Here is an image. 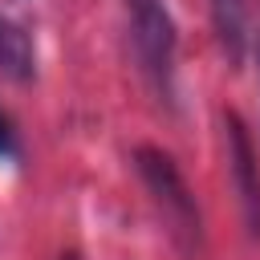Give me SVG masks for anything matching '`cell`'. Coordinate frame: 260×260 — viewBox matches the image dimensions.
<instances>
[{
	"mask_svg": "<svg viewBox=\"0 0 260 260\" xmlns=\"http://www.w3.org/2000/svg\"><path fill=\"white\" fill-rule=\"evenodd\" d=\"M134 171H138V179H142L154 211L162 215L167 236L175 240V248L183 256H195L203 248V211H199V199L187 187L179 162L162 146L142 142V146H134Z\"/></svg>",
	"mask_w": 260,
	"mask_h": 260,
	"instance_id": "1",
	"label": "cell"
},
{
	"mask_svg": "<svg viewBox=\"0 0 260 260\" xmlns=\"http://www.w3.org/2000/svg\"><path fill=\"white\" fill-rule=\"evenodd\" d=\"M126 16H130V45H134V61L138 73L146 77L150 93L171 106L175 102V20L167 0H126Z\"/></svg>",
	"mask_w": 260,
	"mask_h": 260,
	"instance_id": "2",
	"label": "cell"
},
{
	"mask_svg": "<svg viewBox=\"0 0 260 260\" xmlns=\"http://www.w3.org/2000/svg\"><path fill=\"white\" fill-rule=\"evenodd\" d=\"M223 130H228V171H232V187L240 195L244 228L252 240H260V158H256L252 134L236 110L223 114Z\"/></svg>",
	"mask_w": 260,
	"mask_h": 260,
	"instance_id": "3",
	"label": "cell"
},
{
	"mask_svg": "<svg viewBox=\"0 0 260 260\" xmlns=\"http://www.w3.org/2000/svg\"><path fill=\"white\" fill-rule=\"evenodd\" d=\"M207 12L228 65H240L248 53V0H207Z\"/></svg>",
	"mask_w": 260,
	"mask_h": 260,
	"instance_id": "4",
	"label": "cell"
},
{
	"mask_svg": "<svg viewBox=\"0 0 260 260\" xmlns=\"http://www.w3.org/2000/svg\"><path fill=\"white\" fill-rule=\"evenodd\" d=\"M0 73L12 81H32V73H37L32 37L8 16H0Z\"/></svg>",
	"mask_w": 260,
	"mask_h": 260,
	"instance_id": "5",
	"label": "cell"
},
{
	"mask_svg": "<svg viewBox=\"0 0 260 260\" xmlns=\"http://www.w3.org/2000/svg\"><path fill=\"white\" fill-rule=\"evenodd\" d=\"M16 154H20V146H16V130H12L8 114L0 110V158H16Z\"/></svg>",
	"mask_w": 260,
	"mask_h": 260,
	"instance_id": "6",
	"label": "cell"
},
{
	"mask_svg": "<svg viewBox=\"0 0 260 260\" xmlns=\"http://www.w3.org/2000/svg\"><path fill=\"white\" fill-rule=\"evenodd\" d=\"M252 53H256V73H260V32H256V41H252Z\"/></svg>",
	"mask_w": 260,
	"mask_h": 260,
	"instance_id": "7",
	"label": "cell"
},
{
	"mask_svg": "<svg viewBox=\"0 0 260 260\" xmlns=\"http://www.w3.org/2000/svg\"><path fill=\"white\" fill-rule=\"evenodd\" d=\"M61 260H81V256L77 252H61Z\"/></svg>",
	"mask_w": 260,
	"mask_h": 260,
	"instance_id": "8",
	"label": "cell"
}]
</instances>
